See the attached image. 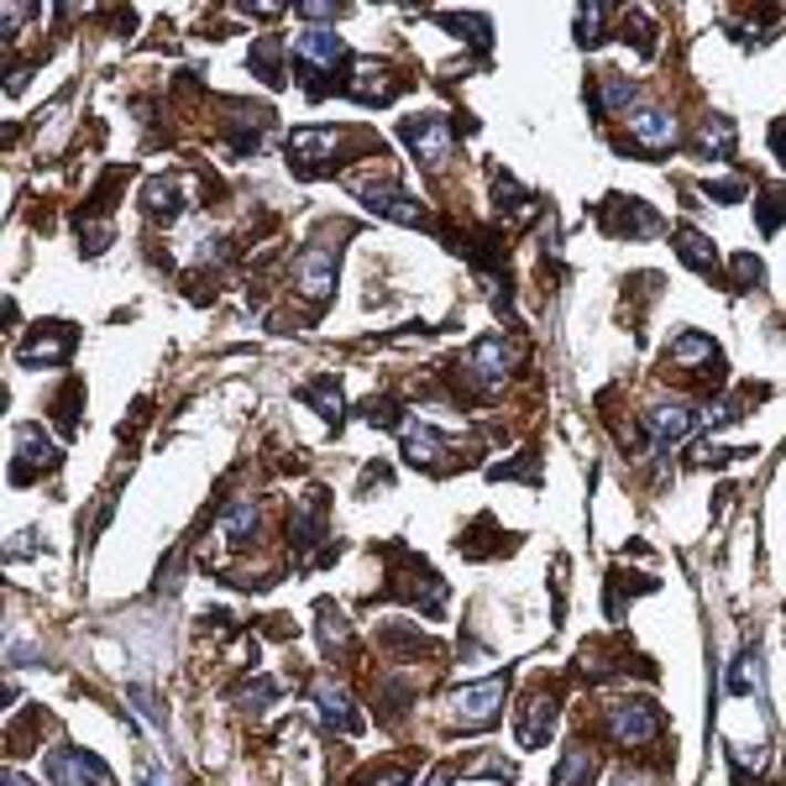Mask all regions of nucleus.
I'll return each instance as SVG.
<instances>
[{
  "label": "nucleus",
  "mask_w": 786,
  "mask_h": 786,
  "mask_svg": "<svg viewBox=\"0 0 786 786\" xmlns=\"http://www.w3.org/2000/svg\"><path fill=\"white\" fill-rule=\"evenodd\" d=\"M499 703H504V682H478V687H457L451 703H446V719L457 734H478L499 719Z\"/></svg>",
  "instance_id": "f257e3e1"
},
{
  "label": "nucleus",
  "mask_w": 786,
  "mask_h": 786,
  "mask_svg": "<svg viewBox=\"0 0 786 786\" xmlns=\"http://www.w3.org/2000/svg\"><path fill=\"white\" fill-rule=\"evenodd\" d=\"M514 357H520V346L514 342H504V336H483V342L462 357V378L478 388V394H493V388L509 378Z\"/></svg>",
  "instance_id": "f03ea898"
},
{
  "label": "nucleus",
  "mask_w": 786,
  "mask_h": 786,
  "mask_svg": "<svg viewBox=\"0 0 786 786\" xmlns=\"http://www.w3.org/2000/svg\"><path fill=\"white\" fill-rule=\"evenodd\" d=\"M604 231L608 237H619V242H650V237H661L666 221L661 210L646 200H635V195H614L604 210Z\"/></svg>",
  "instance_id": "7ed1b4c3"
},
{
  "label": "nucleus",
  "mask_w": 786,
  "mask_h": 786,
  "mask_svg": "<svg viewBox=\"0 0 786 786\" xmlns=\"http://www.w3.org/2000/svg\"><path fill=\"white\" fill-rule=\"evenodd\" d=\"M346 142L342 126H294L289 132V158H294V174L300 179H315L331 168V153Z\"/></svg>",
  "instance_id": "20e7f679"
},
{
  "label": "nucleus",
  "mask_w": 786,
  "mask_h": 786,
  "mask_svg": "<svg viewBox=\"0 0 786 786\" xmlns=\"http://www.w3.org/2000/svg\"><path fill=\"white\" fill-rule=\"evenodd\" d=\"M352 189H357V200H363L373 216L399 221V226H425V210L415 205V195H404L394 179H363V174H352Z\"/></svg>",
  "instance_id": "39448f33"
},
{
  "label": "nucleus",
  "mask_w": 786,
  "mask_h": 786,
  "mask_svg": "<svg viewBox=\"0 0 786 786\" xmlns=\"http://www.w3.org/2000/svg\"><path fill=\"white\" fill-rule=\"evenodd\" d=\"M399 137H404V147L415 153V163L420 168H441L446 158H451V122H441V116H404V126H399Z\"/></svg>",
  "instance_id": "423d86ee"
},
{
  "label": "nucleus",
  "mask_w": 786,
  "mask_h": 786,
  "mask_svg": "<svg viewBox=\"0 0 786 786\" xmlns=\"http://www.w3.org/2000/svg\"><path fill=\"white\" fill-rule=\"evenodd\" d=\"M608 729H614V740L625 750H640L661 734V708L650 703V698H625V703H614V713H608Z\"/></svg>",
  "instance_id": "0eeeda50"
},
{
  "label": "nucleus",
  "mask_w": 786,
  "mask_h": 786,
  "mask_svg": "<svg viewBox=\"0 0 786 786\" xmlns=\"http://www.w3.org/2000/svg\"><path fill=\"white\" fill-rule=\"evenodd\" d=\"M692 430H698V409H692V404L666 399V404H650V409H646V441H650V451H671V446H682Z\"/></svg>",
  "instance_id": "6e6552de"
},
{
  "label": "nucleus",
  "mask_w": 786,
  "mask_h": 786,
  "mask_svg": "<svg viewBox=\"0 0 786 786\" xmlns=\"http://www.w3.org/2000/svg\"><path fill=\"white\" fill-rule=\"evenodd\" d=\"M336 258H342V247L331 242H315V247H304V258L300 268H294V283H300V294L304 300H331V289H336Z\"/></svg>",
  "instance_id": "1a4fd4ad"
},
{
  "label": "nucleus",
  "mask_w": 786,
  "mask_h": 786,
  "mask_svg": "<svg viewBox=\"0 0 786 786\" xmlns=\"http://www.w3.org/2000/svg\"><path fill=\"white\" fill-rule=\"evenodd\" d=\"M74 331L63 321H42L32 336H27V346H21V363L27 367H63L69 363V352H74Z\"/></svg>",
  "instance_id": "9d476101"
},
{
  "label": "nucleus",
  "mask_w": 786,
  "mask_h": 786,
  "mask_svg": "<svg viewBox=\"0 0 786 786\" xmlns=\"http://www.w3.org/2000/svg\"><path fill=\"white\" fill-rule=\"evenodd\" d=\"M48 771H53V786H111V766L90 750H59Z\"/></svg>",
  "instance_id": "9b49d317"
},
{
  "label": "nucleus",
  "mask_w": 786,
  "mask_h": 786,
  "mask_svg": "<svg viewBox=\"0 0 786 786\" xmlns=\"http://www.w3.org/2000/svg\"><path fill=\"white\" fill-rule=\"evenodd\" d=\"M677 137H682V126H677V116L671 111H635L629 116V142L640 147V153H671L677 147Z\"/></svg>",
  "instance_id": "f8f14e48"
},
{
  "label": "nucleus",
  "mask_w": 786,
  "mask_h": 786,
  "mask_svg": "<svg viewBox=\"0 0 786 786\" xmlns=\"http://www.w3.org/2000/svg\"><path fill=\"white\" fill-rule=\"evenodd\" d=\"M399 90H404V80L388 69V63H363V69L352 74V84H346V95H352L357 105H388Z\"/></svg>",
  "instance_id": "ddd939ff"
},
{
  "label": "nucleus",
  "mask_w": 786,
  "mask_h": 786,
  "mask_svg": "<svg viewBox=\"0 0 786 786\" xmlns=\"http://www.w3.org/2000/svg\"><path fill=\"white\" fill-rule=\"evenodd\" d=\"M17 462H11V478H17V483H27V478H42V472H48V467H59V451H53V446H48V436H42V430H32V425H21L17 430Z\"/></svg>",
  "instance_id": "4468645a"
},
{
  "label": "nucleus",
  "mask_w": 786,
  "mask_h": 786,
  "mask_svg": "<svg viewBox=\"0 0 786 786\" xmlns=\"http://www.w3.org/2000/svg\"><path fill=\"white\" fill-rule=\"evenodd\" d=\"M635 101H640V84L625 80V74H598V90H593V111L598 116H635Z\"/></svg>",
  "instance_id": "2eb2a0df"
},
{
  "label": "nucleus",
  "mask_w": 786,
  "mask_h": 786,
  "mask_svg": "<svg viewBox=\"0 0 786 786\" xmlns=\"http://www.w3.org/2000/svg\"><path fill=\"white\" fill-rule=\"evenodd\" d=\"M315 713H321V724L336 729V734H357V729H363V713L352 708V698H346L336 682H325L321 692H315Z\"/></svg>",
  "instance_id": "dca6fc26"
},
{
  "label": "nucleus",
  "mask_w": 786,
  "mask_h": 786,
  "mask_svg": "<svg viewBox=\"0 0 786 786\" xmlns=\"http://www.w3.org/2000/svg\"><path fill=\"white\" fill-rule=\"evenodd\" d=\"M677 258L692 268V273H703V279H713L719 273V247H713V237H703L698 226H677Z\"/></svg>",
  "instance_id": "f3484780"
},
{
  "label": "nucleus",
  "mask_w": 786,
  "mask_h": 786,
  "mask_svg": "<svg viewBox=\"0 0 786 786\" xmlns=\"http://www.w3.org/2000/svg\"><path fill=\"white\" fill-rule=\"evenodd\" d=\"M734 137H740V132H734L729 116H703L698 137H692V153L708 163H724V158H734Z\"/></svg>",
  "instance_id": "a211bd4d"
},
{
  "label": "nucleus",
  "mask_w": 786,
  "mask_h": 786,
  "mask_svg": "<svg viewBox=\"0 0 786 786\" xmlns=\"http://www.w3.org/2000/svg\"><path fill=\"white\" fill-rule=\"evenodd\" d=\"M666 363L671 367H713V373H719V346L708 342L703 331H682V336H677V342L666 346Z\"/></svg>",
  "instance_id": "6ab92c4d"
},
{
  "label": "nucleus",
  "mask_w": 786,
  "mask_h": 786,
  "mask_svg": "<svg viewBox=\"0 0 786 786\" xmlns=\"http://www.w3.org/2000/svg\"><path fill=\"white\" fill-rule=\"evenodd\" d=\"M729 692L734 698H750L755 708H766V682H761V656L755 650H740L734 666H729Z\"/></svg>",
  "instance_id": "aec40b11"
},
{
  "label": "nucleus",
  "mask_w": 786,
  "mask_h": 786,
  "mask_svg": "<svg viewBox=\"0 0 786 786\" xmlns=\"http://www.w3.org/2000/svg\"><path fill=\"white\" fill-rule=\"evenodd\" d=\"M551 724H556V703L551 698H524L520 708V745H545L551 740Z\"/></svg>",
  "instance_id": "412c9836"
},
{
  "label": "nucleus",
  "mask_w": 786,
  "mask_h": 786,
  "mask_svg": "<svg viewBox=\"0 0 786 786\" xmlns=\"http://www.w3.org/2000/svg\"><path fill=\"white\" fill-rule=\"evenodd\" d=\"M300 399L310 404V409H315V415H321V420L331 425V430L342 425L346 404H342V384H336V378H315V384H304V388H300Z\"/></svg>",
  "instance_id": "4be33fe9"
},
{
  "label": "nucleus",
  "mask_w": 786,
  "mask_h": 786,
  "mask_svg": "<svg viewBox=\"0 0 786 786\" xmlns=\"http://www.w3.org/2000/svg\"><path fill=\"white\" fill-rule=\"evenodd\" d=\"M441 451H446L441 430H430V425H409V430H404V462L436 467L441 462Z\"/></svg>",
  "instance_id": "5701e85b"
},
{
  "label": "nucleus",
  "mask_w": 786,
  "mask_h": 786,
  "mask_svg": "<svg viewBox=\"0 0 786 786\" xmlns=\"http://www.w3.org/2000/svg\"><path fill=\"white\" fill-rule=\"evenodd\" d=\"M593 776H598V755L587 745H572L562 755V766H556V782L551 786H593Z\"/></svg>",
  "instance_id": "b1692460"
},
{
  "label": "nucleus",
  "mask_w": 786,
  "mask_h": 786,
  "mask_svg": "<svg viewBox=\"0 0 786 786\" xmlns=\"http://www.w3.org/2000/svg\"><path fill=\"white\" fill-rule=\"evenodd\" d=\"M300 59L304 63H342L346 59V42L342 32H325V27H310L300 38Z\"/></svg>",
  "instance_id": "393cba45"
},
{
  "label": "nucleus",
  "mask_w": 786,
  "mask_h": 786,
  "mask_svg": "<svg viewBox=\"0 0 786 786\" xmlns=\"http://www.w3.org/2000/svg\"><path fill=\"white\" fill-rule=\"evenodd\" d=\"M142 205H147V216H158V221H174V216L184 210L179 179H153L147 189H142Z\"/></svg>",
  "instance_id": "a878e982"
},
{
  "label": "nucleus",
  "mask_w": 786,
  "mask_h": 786,
  "mask_svg": "<svg viewBox=\"0 0 786 786\" xmlns=\"http://www.w3.org/2000/svg\"><path fill=\"white\" fill-rule=\"evenodd\" d=\"M614 21H619L614 6H583L572 27H577V42H583V48H598V42H608V27H614Z\"/></svg>",
  "instance_id": "bb28decb"
},
{
  "label": "nucleus",
  "mask_w": 786,
  "mask_h": 786,
  "mask_svg": "<svg viewBox=\"0 0 786 786\" xmlns=\"http://www.w3.org/2000/svg\"><path fill=\"white\" fill-rule=\"evenodd\" d=\"M262 132H268V111H262V105H242L237 122H231V142H237L242 153H252Z\"/></svg>",
  "instance_id": "cd10ccee"
},
{
  "label": "nucleus",
  "mask_w": 786,
  "mask_h": 786,
  "mask_svg": "<svg viewBox=\"0 0 786 786\" xmlns=\"http://www.w3.org/2000/svg\"><path fill=\"white\" fill-rule=\"evenodd\" d=\"M252 530H258V504H252V499H237V504L226 509V535H231V541H252Z\"/></svg>",
  "instance_id": "c85d7f7f"
},
{
  "label": "nucleus",
  "mask_w": 786,
  "mask_h": 786,
  "mask_svg": "<svg viewBox=\"0 0 786 786\" xmlns=\"http://www.w3.org/2000/svg\"><path fill=\"white\" fill-rule=\"evenodd\" d=\"M493 189H499V205H504L509 216H520V210H530V189L509 179L504 168H493Z\"/></svg>",
  "instance_id": "c756f323"
},
{
  "label": "nucleus",
  "mask_w": 786,
  "mask_h": 786,
  "mask_svg": "<svg viewBox=\"0 0 786 786\" xmlns=\"http://www.w3.org/2000/svg\"><path fill=\"white\" fill-rule=\"evenodd\" d=\"M415 782V771L404 766V761H394V766H378V771H367L357 786H409Z\"/></svg>",
  "instance_id": "7c9ffc66"
},
{
  "label": "nucleus",
  "mask_w": 786,
  "mask_h": 786,
  "mask_svg": "<svg viewBox=\"0 0 786 786\" xmlns=\"http://www.w3.org/2000/svg\"><path fill=\"white\" fill-rule=\"evenodd\" d=\"M782 216H786V200L782 195H776V189H766V195H761V231H776V226H782Z\"/></svg>",
  "instance_id": "2f4dec72"
},
{
  "label": "nucleus",
  "mask_w": 786,
  "mask_h": 786,
  "mask_svg": "<svg viewBox=\"0 0 786 786\" xmlns=\"http://www.w3.org/2000/svg\"><path fill=\"white\" fill-rule=\"evenodd\" d=\"M734 279H740V289H761V279H766V268H761V258H734Z\"/></svg>",
  "instance_id": "473e14b6"
},
{
  "label": "nucleus",
  "mask_w": 786,
  "mask_h": 786,
  "mask_svg": "<svg viewBox=\"0 0 786 786\" xmlns=\"http://www.w3.org/2000/svg\"><path fill=\"white\" fill-rule=\"evenodd\" d=\"M325 640H331V646H346V625H342V614H336L331 604L321 608V646Z\"/></svg>",
  "instance_id": "72a5a7b5"
},
{
  "label": "nucleus",
  "mask_w": 786,
  "mask_h": 786,
  "mask_svg": "<svg viewBox=\"0 0 786 786\" xmlns=\"http://www.w3.org/2000/svg\"><path fill=\"white\" fill-rule=\"evenodd\" d=\"M488 478H493V483H504V478H535V451H530V457H520V462L488 467Z\"/></svg>",
  "instance_id": "f704fd0d"
},
{
  "label": "nucleus",
  "mask_w": 786,
  "mask_h": 786,
  "mask_svg": "<svg viewBox=\"0 0 786 786\" xmlns=\"http://www.w3.org/2000/svg\"><path fill=\"white\" fill-rule=\"evenodd\" d=\"M247 708H268V698H279V682H252V687H242L237 692Z\"/></svg>",
  "instance_id": "c9c22d12"
},
{
  "label": "nucleus",
  "mask_w": 786,
  "mask_h": 786,
  "mask_svg": "<svg viewBox=\"0 0 786 786\" xmlns=\"http://www.w3.org/2000/svg\"><path fill=\"white\" fill-rule=\"evenodd\" d=\"M703 195H708V200H719V205H734V200H745V184H734V179H729V184H708Z\"/></svg>",
  "instance_id": "e433bc0d"
},
{
  "label": "nucleus",
  "mask_w": 786,
  "mask_h": 786,
  "mask_svg": "<svg viewBox=\"0 0 786 786\" xmlns=\"http://www.w3.org/2000/svg\"><path fill=\"white\" fill-rule=\"evenodd\" d=\"M629 42H635V48H640V53H650V48H656V42H650V21L640 17V11H635V17H629Z\"/></svg>",
  "instance_id": "4c0bfd02"
},
{
  "label": "nucleus",
  "mask_w": 786,
  "mask_h": 786,
  "mask_svg": "<svg viewBox=\"0 0 786 786\" xmlns=\"http://www.w3.org/2000/svg\"><path fill=\"white\" fill-rule=\"evenodd\" d=\"M771 147H776V163L786 168V122H776V126H771Z\"/></svg>",
  "instance_id": "58836bf2"
},
{
  "label": "nucleus",
  "mask_w": 786,
  "mask_h": 786,
  "mask_svg": "<svg viewBox=\"0 0 786 786\" xmlns=\"http://www.w3.org/2000/svg\"><path fill=\"white\" fill-rule=\"evenodd\" d=\"M142 786H168V776H163V771H153V766H147V771H142Z\"/></svg>",
  "instance_id": "ea45409f"
},
{
  "label": "nucleus",
  "mask_w": 786,
  "mask_h": 786,
  "mask_svg": "<svg viewBox=\"0 0 786 786\" xmlns=\"http://www.w3.org/2000/svg\"><path fill=\"white\" fill-rule=\"evenodd\" d=\"M6 786H38L32 776H21V771H6Z\"/></svg>",
  "instance_id": "a19ab883"
},
{
  "label": "nucleus",
  "mask_w": 786,
  "mask_h": 786,
  "mask_svg": "<svg viewBox=\"0 0 786 786\" xmlns=\"http://www.w3.org/2000/svg\"><path fill=\"white\" fill-rule=\"evenodd\" d=\"M619 786H661V782H656V776H625Z\"/></svg>",
  "instance_id": "79ce46f5"
},
{
  "label": "nucleus",
  "mask_w": 786,
  "mask_h": 786,
  "mask_svg": "<svg viewBox=\"0 0 786 786\" xmlns=\"http://www.w3.org/2000/svg\"><path fill=\"white\" fill-rule=\"evenodd\" d=\"M446 782H451V771L441 766V771H436V776H430V782H425V786H446Z\"/></svg>",
  "instance_id": "37998d69"
}]
</instances>
